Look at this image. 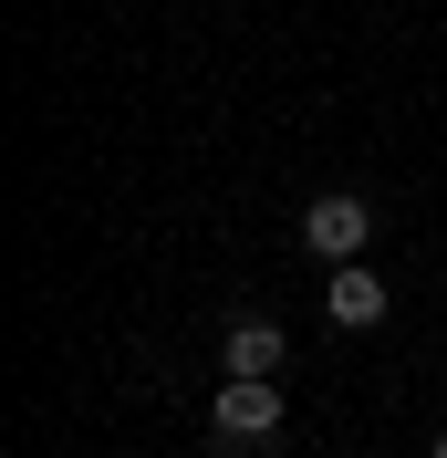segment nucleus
<instances>
[{
    "instance_id": "1",
    "label": "nucleus",
    "mask_w": 447,
    "mask_h": 458,
    "mask_svg": "<svg viewBox=\"0 0 447 458\" xmlns=\"http://www.w3.org/2000/svg\"><path fill=\"white\" fill-rule=\"evenodd\" d=\"M208 437H219V448H260V437H281V375H219Z\"/></svg>"
},
{
    "instance_id": "2",
    "label": "nucleus",
    "mask_w": 447,
    "mask_h": 458,
    "mask_svg": "<svg viewBox=\"0 0 447 458\" xmlns=\"http://www.w3.org/2000/svg\"><path fill=\"white\" fill-rule=\"evenodd\" d=\"M364 240H375V199L364 188H323L302 208V250L312 260H364Z\"/></svg>"
},
{
    "instance_id": "3",
    "label": "nucleus",
    "mask_w": 447,
    "mask_h": 458,
    "mask_svg": "<svg viewBox=\"0 0 447 458\" xmlns=\"http://www.w3.org/2000/svg\"><path fill=\"white\" fill-rule=\"evenodd\" d=\"M219 365H229V375H281V365H291V334H281L271 313H240L229 344H219Z\"/></svg>"
},
{
    "instance_id": "4",
    "label": "nucleus",
    "mask_w": 447,
    "mask_h": 458,
    "mask_svg": "<svg viewBox=\"0 0 447 458\" xmlns=\"http://www.w3.org/2000/svg\"><path fill=\"white\" fill-rule=\"evenodd\" d=\"M323 302H333V323L343 334H364V323H385V271H354V260H333V292H323Z\"/></svg>"
},
{
    "instance_id": "5",
    "label": "nucleus",
    "mask_w": 447,
    "mask_h": 458,
    "mask_svg": "<svg viewBox=\"0 0 447 458\" xmlns=\"http://www.w3.org/2000/svg\"><path fill=\"white\" fill-rule=\"evenodd\" d=\"M426 458H447V428H437V437H426Z\"/></svg>"
}]
</instances>
